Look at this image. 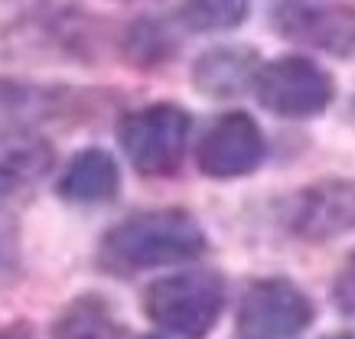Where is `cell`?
I'll list each match as a JSON object with an SVG mask.
<instances>
[{"instance_id": "11", "label": "cell", "mask_w": 355, "mask_h": 339, "mask_svg": "<svg viewBox=\"0 0 355 339\" xmlns=\"http://www.w3.org/2000/svg\"><path fill=\"white\" fill-rule=\"evenodd\" d=\"M53 147L40 137L0 141V199H13L33 189L53 170Z\"/></svg>"}, {"instance_id": "9", "label": "cell", "mask_w": 355, "mask_h": 339, "mask_svg": "<svg viewBox=\"0 0 355 339\" xmlns=\"http://www.w3.org/2000/svg\"><path fill=\"white\" fill-rule=\"evenodd\" d=\"M261 62L254 49L245 46H218L199 55V62L193 69V82L199 92L216 95V98H232L241 95L248 85L258 82Z\"/></svg>"}, {"instance_id": "16", "label": "cell", "mask_w": 355, "mask_h": 339, "mask_svg": "<svg viewBox=\"0 0 355 339\" xmlns=\"http://www.w3.org/2000/svg\"><path fill=\"white\" fill-rule=\"evenodd\" d=\"M329 339H355V336H329Z\"/></svg>"}, {"instance_id": "7", "label": "cell", "mask_w": 355, "mask_h": 339, "mask_svg": "<svg viewBox=\"0 0 355 339\" xmlns=\"http://www.w3.org/2000/svg\"><path fill=\"white\" fill-rule=\"evenodd\" d=\"M274 26L293 43L343 53L355 40V7L339 0H284L274 13Z\"/></svg>"}, {"instance_id": "6", "label": "cell", "mask_w": 355, "mask_h": 339, "mask_svg": "<svg viewBox=\"0 0 355 339\" xmlns=\"http://www.w3.org/2000/svg\"><path fill=\"white\" fill-rule=\"evenodd\" d=\"M264 150H268L264 134L254 124V118L245 111H232V114H222L205 131L196 150V164L212 180H235V176H248L251 170H258Z\"/></svg>"}, {"instance_id": "4", "label": "cell", "mask_w": 355, "mask_h": 339, "mask_svg": "<svg viewBox=\"0 0 355 339\" xmlns=\"http://www.w3.org/2000/svg\"><path fill=\"white\" fill-rule=\"evenodd\" d=\"M258 101L280 118H313L329 108L333 78L306 55H280L264 62L254 82Z\"/></svg>"}, {"instance_id": "10", "label": "cell", "mask_w": 355, "mask_h": 339, "mask_svg": "<svg viewBox=\"0 0 355 339\" xmlns=\"http://www.w3.org/2000/svg\"><path fill=\"white\" fill-rule=\"evenodd\" d=\"M121 173L118 164L111 160V153L88 147L76 153L72 164L65 166L62 180H59V196L69 202H82V206H95V202H108L118 196Z\"/></svg>"}, {"instance_id": "12", "label": "cell", "mask_w": 355, "mask_h": 339, "mask_svg": "<svg viewBox=\"0 0 355 339\" xmlns=\"http://www.w3.org/2000/svg\"><path fill=\"white\" fill-rule=\"evenodd\" d=\"M53 336L55 339H121V323L105 297L82 294L55 317Z\"/></svg>"}, {"instance_id": "5", "label": "cell", "mask_w": 355, "mask_h": 339, "mask_svg": "<svg viewBox=\"0 0 355 339\" xmlns=\"http://www.w3.org/2000/svg\"><path fill=\"white\" fill-rule=\"evenodd\" d=\"M310 323V297L284 277L254 281L238 306V333L245 339H293Z\"/></svg>"}, {"instance_id": "15", "label": "cell", "mask_w": 355, "mask_h": 339, "mask_svg": "<svg viewBox=\"0 0 355 339\" xmlns=\"http://www.w3.org/2000/svg\"><path fill=\"white\" fill-rule=\"evenodd\" d=\"M0 339H33V333L26 323H7L0 327Z\"/></svg>"}, {"instance_id": "3", "label": "cell", "mask_w": 355, "mask_h": 339, "mask_svg": "<svg viewBox=\"0 0 355 339\" xmlns=\"http://www.w3.org/2000/svg\"><path fill=\"white\" fill-rule=\"evenodd\" d=\"M118 141L137 173L170 176L180 170L186 157L189 114L176 105L140 108L118 124Z\"/></svg>"}, {"instance_id": "8", "label": "cell", "mask_w": 355, "mask_h": 339, "mask_svg": "<svg viewBox=\"0 0 355 339\" xmlns=\"http://www.w3.org/2000/svg\"><path fill=\"white\" fill-rule=\"evenodd\" d=\"M355 229V183L323 180L297 196L291 212V232L303 241H329Z\"/></svg>"}, {"instance_id": "2", "label": "cell", "mask_w": 355, "mask_h": 339, "mask_svg": "<svg viewBox=\"0 0 355 339\" xmlns=\"http://www.w3.org/2000/svg\"><path fill=\"white\" fill-rule=\"evenodd\" d=\"M147 317L183 339H202L218 323L225 306V284L212 271H183L160 277L144 294Z\"/></svg>"}, {"instance_id": "14", "label": "cell", "mask_w": 355, "mask_h": 339, "mask_svg": "<svg viewBox=\"0 0 355 339\" xmlns=\"http://www.w3.org/2000/svg\"><path fill=\"white\" fill-rule=\"evenodd\" d=\"M333 300H336V306H339L343 313L355 317V254L343 264V271H339V277H336Z\"/></svg>"}, {"instance_id": "1", "label": "cell", "mask_w": 355, "mask_h": 339, "mask_svg": "<svg viewBox=\"0 0 355 339\" xmlns=\"http://www.w3.org/2000/svg\"><path fill=\"white\" fill-rule=\"evenodd\" d=\"M205 252V232L183 209H153L130 216L105 235L101 264L118 274L193 261Z\"/></svg>"}, {"instance_id": "17", "label": "cell", "mask_w": 355, "mask_h": 339, "mask_svg": "<svg viewBox=\"0 0 355 339\" xmlns=\"http://www.w3.org/2000/svg\"><path fill=\"white\" fill-rule=\"evenodd\" d=\"M144 339H163V336H144Z\"/></svg>"}, {"instance_id": "13", "label": "cell", "mask_w": 355, "mask_h": 339, "mask_svg": "<svg viewBox=\"0 0 355 339\" xmlns=\"http://www.w3.org/2000/svg\"><path fill=\"white\" fill-rule=\"evenodd\" d=\"M251 0H183L180 17L189 30L199 33H222V30H235L248 20Z\"/></svg>"}]
</instances>
